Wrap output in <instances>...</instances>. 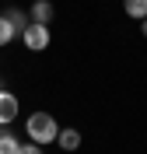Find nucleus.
Here are the masks:
<instances>
[{"label": "nucleus", "mask_w": 147, "mask_h": 154, "mask_svg": "<svg viewBox=\"0 0 147 154\" xmlns=\"http://www.w3.org/2000/svg\"><path fill=\"white\" fill-rule=\"evenodd\" d=\"M49 18H53V4H49V0H35L32 21H35V25H49Z\"/></svg>", "instance_id": "20e7f679"}, {"label": "nucleus", "mask_w": 147, "mask_h": 154, "mask_svg": "<svg viewBox=\"0 0 147 154\" xmlns=\"http://www.w3.org/2000/svg\"><path fill=\"white\" fill-rule=\"evenodd\" d=\"M4 18H7V25H11V28H14V32H25V28H28V18H25L21 11H7Z\"/></svg>", "instance_id": "0eeeda50"}, {"label": "nucleus", "mask_w": 147, "mask_h": 154, "mask_svg": "<svg viewBox=\"0 0 147 154\" xmlns=\"http://www.w3.org/2000/svg\"><path fill=\"white\" fill-rule=\"evenodd\" d=\"M56 144L63 147V151H77V147H81V133H77V130H60Z\"/></svg>", "instance_id": "39448f33"}, {"label": "nucleus", "mask_w": 147, "mask_h": 154, "mask_svg": "<svg viewBox=\"0 0 147 154\" xmlns=\"http://www.w3.org/2000/svg\"><path fill=\"white\" fill-rule=\"evenodd\" d=\"M11 38H14V28L7 25V18H0V46H7Z\"/></svg>", "instance_id": "1a4fd4ad"}, {"label": "nucleus", "mask_w": 147, "mask_h": 154, "mask_svg": "<svg viewBox=\"0 0 147 154\" xmlns=\"http://www.w3.org/2000/svg\"><path fill=\"white\" fill-rule=\"evenodd\" d=\"M25 133L32 137V144L42 147V144H53V140L60 137V126H56V119H53L49 112H32L28 123H25Z\"/></svg>", "instance_id": "f257e3e1"}, {"label": "nucleus", "mask_w": 147, "mask_h": 154, "mask_svg": "<svg viewBox=\"0 0 147 154\" xmlns=\"http://www.w3.org/2000/svg\"><path fill=\"white\" fill-rule=\"evenodd\" d=\"M144 35H147V18H144Z\"/></svg>", "instance_id": "9b49d317"}, {"label": "nucleus", "mask_w": 147, "mask_h": 154, "mask_svg": "<svg viewBox=\"0 0 147 154\" xmlns=\"http://www.w3.org/2000/svg\"><path fill=\"white\" fill-rule=\"evenodd\" d=\"M18 119V98L11 91H0V123H11Z\"/></svg>", "instance_id": "7ed1b4c3"}, {"label": "nucleus", "mask_w": 147, "mask_h": 154, "mask_svg": "<svg viewBox=\"0 0 147 154\" xmlns=\"http://www.w3.org/2000/svg\"><path fill=\"white\" fill-rule=\"evenodd\" d=\"M21 154H42L39 144H21Z\"/></svg>", "instance_id": "9d476101"}, {"label": "nucleus", "mask_w": 147, "mask_h": 154, "mask_svg": "<svg viewBox=\"0 0 147 154\" xmlns=\"http://www.w3.org/2000/svg\"><path fill=\"white\" fill-rule=\"evenodd\" d=\"M21 35H25V49H32V53H42V49L49 46V25H35V21H32Z\"/></svg>", "instance_id": "f03ea898"}, {"label": "nucleus", "mask_w": 147, "mask_h": 154, "mask_svg": "<svg viewBox=\"0 0 147 154\" xmlns=\"http://www.w3.org/2000/svg\"><path fill=\"white\" fill-rule=\"evenodd\" d=\"M130 18H147V0H123Z\"/></svg>", "instance_id": "423d86ee"}, {"label": "nucleus", "mask_w": 147, "mask_h": 154, "mask_svg": "<svg viewBox=\"0 0 147 154\" xmlns=\"http://www.w3.org/2000/svg\"><path fill=\"white\" fill-rule=\"evenodd\" d=\"M0 154H21V144L11 133H0Z\"/></svg>", "instance_id": "6e6552de"}]
</instances>
